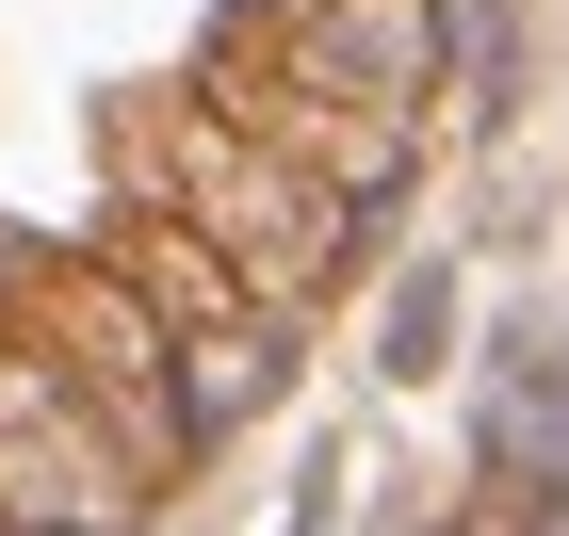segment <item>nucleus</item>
Segmentation results:
<instances>
[{
    "instance_id": "1",
    "label": "nucleus",
    "mask_w": 569,
    "mask_h": 536,
    "mask_svg": "<svg viewBox=\"0 0 569 536\" xmlns=\"http://www.w3.org/2000/svg\"><path fill=\"white\" fill-rule=\"evenodd\" d=\"M114 179H131V212H179V227H196V244L244 276V310H261V325H293V310L342 293V195L293 179L277 146H244L196 82L114 114Z\"/></svg>"
},
{
    "instance_id": "2",
    "label": "nucleus",
    "mask_w": 569,
    "mask_h": 536,
    "mask_svg": "<svg viewBox=\"0 0 569 536\" xmlns=\"http://www.w3.org/2000/svg\"><path fill=\"white\" fill-rule=\"evenodd\" d=\"M0 342H33L49 374L114 423V455H131L147 488L196 455V406H179V325L147 310L98 244H17V261H0Z\"/></svg>"
},
{
    "instance_id": "3",
    "label": "nucleus",
    "mask_w": 569,
    "mask_h": 536,
    "mask_svg": "<svg viewBox=\"0 0 569 536\" xmlns=\"http://www.w3.org/2000/svg\"><path fill=\"white\" fill-rule=\"evenodd\" d=\"M196 98H212V114H228L244 146H277L293 179H326L342 212H358V195H375V179L407 163V114H375V98H326L309 65H277V49L244 33V17L212 33V65H196Z\"/></svg>"
},
{
    "instance_id": "4",
    "label": "nucleus",
    "mask_w": 569,
    "mask_h": 536,
    "mask_svg": "<svg viewBox=\"0 0 569 536\" xmlns=\"http://www.w3.org/2000/svg\"><path fill=\"white\" fill-rule=\"evenodd\" d=\"M244 33H261L277 65H309L326 98H375V114H407V98L439 82V17L423 0H261Z\"/></svg>"
},
{
    "instance_id": "5",
    "label": "nucleus",
    "mask_w": 569,
    "mask_h": 536,
    "mask_svg": "<svg viewBox=\"0 0 569 536\" xmlns=\"http://www.w3.org/2000/svg\"><path fill=\"white\" fill-rule=\"evenodd\" d=\"M98 261L131 276V293L179 325V342H244V325H261V310H244V276H228L179 212H114V227H98Z\"/></svg>"
},
{
    "instance_id": "6",
    "label": "nucleus",
    "mask_w": 569,
    "mask_h": 536,
    "mask_svg": "<svg viewBox=\"0 0 569 536\" xmlns=\"http://www.w3.org/2000/svg\"><path fill=\"white\" fill-rule=\"evenodd\" d=\"M0 536H17V520H0Z\"/></svg>"
}]
</instances>
